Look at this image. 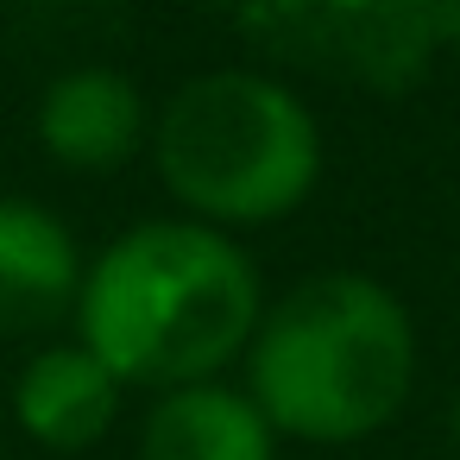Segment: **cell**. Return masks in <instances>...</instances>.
I'll return each instance as SVG.
<instances>
[{
    "label": "cell",
    "mask_w": 460,
    "mask_h": 460,
    "mask_svg": "<svg viewBox=\"0 0 460 460\" xmlns=\"http://www.w3.org/2000/svg\"><path fill=\"white\" fill-rule=\"evenodd\" d=\"M454 447H460V397H454Z\"/></svg>",
    "instance_id": "cell-9"
},
{
    "label": "cell",
    "mask_w": 460,
    "mask_h": 460,
    "mask_svg": "<svg viewBox=\"0 0 460 460\" xmlns=\"http://www.w3.org/2000/svg\"><path fill=\"white\" fill-rule=\"evenodd\" d=\"M152 158L202 227H259L309 202L322 133L296 89L252 70H215L164 102Z\"/></svg>",
    "instance_id": "cell-3"
},
{
    "label": "cell",
    "mask_w": 460,
    "mask_h": 460,
    "mask_svg": "<svg viewBox=\"0 0 460 460\" xmlns=\"http://www.w3.org/2000/svg\"><path fill=\"white\" fill-rule=\"evenodd\" d=\"M120 391H127V385H120L83 341H70V347H45V353L26 359V372H20V385H13V416H20V429H26L39 447H51V454H83V447H95V441L114 429Z\"/></svg>",
    "instance_id": "cell-6"
},
{
    "label": "cell",
    "mask_w": 460,
    "mask_h": 460,
    "mask_svg": "<svg viewBox=\"0 0 460 460\" xmlns=\"http://www.w3.org/2000/svg\"><path fill=\"white\" fill-rule=\"evenodd\" d=\"M416 385L410 309L366 271H322L284 290L246 347V397L278 435L359 441L385 429Z\"/></svg>",
    "instance_id": "cell-2"
},
{
    "label": "cell",
    "mask_w": 460,
    "mask_h": 460,
    "mask_svg": "<svg viewBox=\"0 0 460 460\" xmlns=\"http://www.w3.org/2000/svg\"><path fill=\"white\" fill-rule=\"evenodd\" d=\"M39 139L70 171H114L146 146V102L120 70H70L39 102Z\"/></svg>",
    "instance_id": "cell-7"
},
{
    "label": "cell",
    "mask_w": 460,
    "mask_h": 460,
    "mask_svg": "<svg viewBox=\"0 0 460 460\" xmlns=\"http://www.w3.org/2000/svg\"><path fill=\"white\" fill-rule=\"evenodd\" d=\"M139 460H278V429L246 391L208 378L158 391L139 429Z\"/></svg>",
    "instance_id": "cell-8"
},
{
    "label": "cell",
    "mask_w": 460,
    "mask_h": 460,
    "mask_svg": "<svg viewBox=\"0 0 460 460\" xmlns=\"http://www.w3.org/2000/svg\"><path fill=\"white\" fill-rule=\"evenodd\" d=\"M83 252L70 227L20 196H0V334H45L76 315Z\"/></svg>",
    "instance_id": "cell-5"
},
{
    "label": "cell",
    "mask_w": 460,
    "mask_h": 460,
    "mask_svg": "<svg viewBox=\"0 0 460 460\" xmlns=\"http://www.w3.org/2000/svg\"><path fill=\"white\" fill-rule=\"evenodd\" d=\"M252 259L202 221H146L120 234L76 296L83 347L120 378L152 391L208 385L252 347L259 328Z\"/></svg>",
    "instance_id": "cell-1"
},
{
    "label": "cell",
    "mask_w": 460,
    "mask_h": 460,
    "mask_svg": "<svg viewBox=\"0 0 460 460\" xmlns=\"http://www.w3.org/2000/svg\"><path fill=\"white\" fill-rule=\"evenodd\" d=\"M240 7L284 58L372 83L385 95L410 89L429 58L460 39V0H240Z\"/></svg>",
    "instance_id": "cell-4"
}]
</instances>
